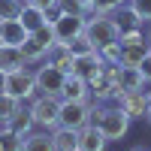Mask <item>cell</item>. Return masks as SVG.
Masks as SVG:
<instances>
[{"label":"cell","mask_w":151,"mask_h":151,"mask_svg":"<svg viewBox=\"0 0 151 151\" xmlns=\"http://www.w3.org/2000/svg\"><path fill=\"white\" fill-rule=\"evenodd\" d=\"M91 124L106 136L109 142H118L124 133L130 130V115L121 106H103V103H91Z\"/></svg>","instance_id":"cell-1"},{"label":"cell","mask_w":151,"mask_h":151,"mask_svg":"<svg viewBox=\"0 0 151 151\" xmlns=\"http://www.w3.org/2000/svg\"><path fill=\"white\" fill-rule=\"evenodd\" d=\"M85 36L94 42V48H103V45H109V42H118L121 27H118L115 15H88Z\"/></svg>","instance_id":"cell-2"},{"label":"cell","mask_w":151,"mask_h":151,"mask_svg":"<svg viewBox=\"0 0 151 151\" xmlns=\"http://www.w3.org/2000/svg\"><path fill=\"white\" fill-rule=\"evenodd\" d=\"M30 115L36 121V127L55 130L58 127V115H60V97H48V94H36L30 100Z\"/></svg>","instance_id":"cell-3"},{"label":"cell","mask_w":151,"mask_h":151,"mask_svg":"<svg viewBox=\"0 0 151 151\" xmlns=\"http://www.w3.org/2000/svg\"><path fill=\"white\" fill-rule=\"evenodd\" d=\"M85 124H91V103H85V100H60L58 127L82 130Z\"/></svg>","instance_id":"cell-4"},{"label":"cell","mask_w":151,"mask_h":151,"mask_svg":"<svg viewBox=\"0 0 151 151\" xmlns=\"http://www.w3.org/2000/svg\"><path fill=\"white\" fill-rule=\"evenodd\" d=\"M3 91L12 94V97H18L21 103L24 100H33L36 97V82H33V73L27 67H21V70H12L3 76Z\"/></svg>","instance_id":"cell-5"},{"label":"cell","mask_w":151,"mask_h":151,"mask_svg":"<svg viewBox=\"0 0 151 151\" xmlns=\"http://www.w3.org/2000/svg\"><path fill=\"white\" fill-rule=\"evenodd\" d=\"M67 73L58 70L55 64L42 60V67H36L33 73V82H36V94H48V97H60V88H64Z\"/></svg>","instance_id":"cell-6"},{"label":"cell","mask_w":151,"mask_h":151,"mask_svg":"<svg viewBox=\"0 0 151 151\" xmlns=\"http://www.w3.org/2000/svg\"><path fill=\"white\" fill-rule=\"evenodd\" d=\"M85 24H88V15L60 12V15L52 21V27H55V40H58V42H70V40H76L79 33H85Z\"/></svg>","instance_id":"cell-7"},{"label":"cell","mask_w":151,"mask_h":151,"mask_svg":"<svg viewBox=\"0 0 151 151\" xmlns=\"http://www.w3.org/2000/svg\"><path fill=\"white\" fill-rule=\"evenodd\" d=\"M115 106H121L124 112H127L130 121L133 118H145L148 115V91L145 88L142 91H124V94L115 97Z\"/></svg>","instance_id":"cell-8"},{"label":"cell","mask_w":151,"mask_h":151,"mask_svg":"<svg viewBox=\"0 0 151 151\" xmlns=\"http://www.w3.org/2000/svg\"><path fill=\"white\" fill-rule=\"evenodd\" d=\"M60 100H91V88H88V79H82V76L76 73H67L64 79V88H60Z\"/></svg>","instance_id":"cell-9"},{"label":"cell","mask_w":151,"mask_h":151,"mask_svg":"<svg viewBox=\"0 0 151 151\" xmlns=\"http://www.w3.org/2000/svg\"><path fill=\"white\" fill-rule=\"evenodd\" d=\"M27 30H24V24L18 21V18H3L0 21V45H18L21 48V42L27 40Z\"/></svg>","instance_id":"cell-10"},{"label":"cell","mask_w":151,"mask_h":151,"mask_svg":"<svg viewBox=\"0 0 151 151\" xmlns=\"http://www.w3.org/2000/svg\"><path fill=\"white\" fill-rule=\"evenodd\" d=\"M18 21L24 24V30H27V33H33V30H40L42 24H48L45 9H40V6L27 3V0H24V3H21V9H18Z\"/></svg>","instance_id":"cell-11"},{"label":"cell","mask_w":151,"mask_h":151,"mask_svg":"<svg viewBox=\"0 0 151 151\" xmlns=\"http://www.w3.org/2000/svg\"><path fill=\"white\" fill-rule=\"evenodd\" d=\"M106 145H109V139L94 124H85L79 130V151H106Z\"/></svg>","instance_id":"cell-12"},{"label":"cell","mask_w":151,"mask_h":151,"mask_svg":"<svg viewBox=\"0 0 151 151\" xmlns=\"http://www.w3.org/2000/svg\"><path fill=\"white\" fill-rule=\"evenodd\" d=\"M148 82H145V76H142V70L139 67H121V73H118V94H124V91H142Z\"/></svg>","instance_id":"cell-13"},{"label":"cell","mask_w":151,"mask_h":151,"mask_svg":"<svg viewBox=\"0 0 151 151\" xmlns=\"http://www.w3.org/2000/svg\"><path fill=\"white\" fill-rule=\"evenodd\" d=\"M45 60H48V64H55L58 70H64V73H73V70H76V55L70 52L67 42H55Z\"/></svg>","instance_id":"cell-14"},{"label":"cell","mask_w":151,"mask_h":151,"mask_svg":"<svg viewBox=\"0 0 151 151\" xmlns=\"http://www.w3.org/2000/svg\"><path fill=\"white\" fill-rule=\"evenodd\" d=\"M103 70V58L100 52H88V55H79L76 58V76H82V79H94V76Z\"/></svg>","instance_id":"cell-15"},{"label":"cell","mask_w":151,"mask_h":151,"mask_svg":"<svg viewBox=\"0 0 151 151\" xmlns=\"http://www.w3.org/2000/svg\"><path fill=\"white\" fill-rule=\"evenodd\" d=\"M27 67V60H24L21 48L18 45H0V73H12V70H21Z\"/></svg>","instance_id":"cell-16"},{"label":"cell","mask_w":151,"mask_h":151,"mask_svg":"<svg viewBox=\"0 0 151 151\" xmlns=\"http://www.w3.org/2000/svg\"><path fill=\"white\" fill-rule=\"evenodd\" d=\"M48 52H52V48H48V45H42L33 33L21 42V55H24V60H27V64H42V60L48 58Z\"/></svg>","instance_id":"cell-17"},{"label":"cell","mask_w":151,"mask_h":151,"mask_svg":"<svg viewBox=\"0 0 151 151\" xmlns=\"http://www.w3.org/2000/svg\"><path fill=\"white\" fill-rule=\"evenodd\" d=\"M52 142H55V151H79V130L55 127L52 130Z\"/></svg>","instance_id":"cell-18"},{"label":"cell","mask_w":151,"mask_h":151,"mask_svg":"<svg viewBox=\"0 0 151 151\" xmlns=\"http://www.w3.org/2000/svg\"><path fill=\"white\" fill-rule=\"evenodd\" d=\"M9 130L12 133H18V136H30L33 130H36V121H33V115H30V109H18L15 115L9 118Z\"/></svg>","instance_id":"cell-19"},{"label":"cell","mask_w":151,"mask_h":151,"mask_svg":"<svg viewBox=\"0 0 151 151\" xmlns=\"http://www.w3.org/2000/svg\"><path fill=\"white\" fill-rule=\"evenodd\" d=\"M21 106H24V103H21L18 97H12V94H6V91H0V133L9 127V118L15 115Z\"/></svg>","instance_id":"cell-20"},{"label":"cell","mask_w":151,"mask_h":151,"mask_svg":"<svg viewBox=\"0 0 151 151\" xmlns=\"http://www.w3.org/2000/svg\"><path fill=\"white\" fill-rule=\"evenodd\" d=\"M24 151H55L52 133L48 130H33L30 136H24Z\"/></svg>","instance_id":"cell-21"},{"label":"cell","mask_w":151,"mask_h":151,"mask_svg":"<svg viewBox=\"0 0 151 151\" xmlns=\"http://www.w3.org/2000/svg\"><path fill=\"white\" fill-rule=\"evenodd\" d=\"M148 42H139V45H121V67H139L142 58L148 55Z\"/></svg>","instance_id":"cell-22"},{"label":"cell","mask_w":151,"mask_h":151,"mask_svg":"<svg viewBox=\"0 0 151 151\" xmlns=\"http://www.w3.org/2000/svg\"><path fill=\"white\" fill-rule=\"evenodd\" d=\"M115 21H118V27H121V30H130V27H145V21L136 15V12H133L127 3L121 6V12L115 15Z\"/></svg>","instance_id":"cell-23"},{"label":"cell","mask_w":151,"mask_h":151,"mask_svg":"<svg viewBox=\"0 0 151 151\" xmlns=\"http://www.w3.org/2000/svg\"><path fill=\"white\" fill-rule=\"evenodd\" d=\"M0 145H3V151H24V136L12 133L9 127L0 133Z\"/></svg>","instance_id":"cell-24"},{"label":"cell","mask_w":151,"mask_h":151,"mask_svg":"<svg viewBox=\"0 0 151 151\" xmlns=\"http://www.w3.org/2000/svg\"><path fill=\"white\" fill-rule=\"evenodd\" d=\"M118 42L121 45H139V42H148V36H145L142 27H130V30H121Z\"/></svg>","instance_id":"cell-25"},{"label":"cell","mask_w":151,"mask_h":151,"mask_svg":"<svg viewBox=\"0 0 151 151\" xmlns=\"http://www.w3.org/2000/svg\"><path fill=\"white\" fill-rule=\"evenodd\" d=\"M121 9V0H91V15H112Z\"/></svg>","instance_id":"cell-26"},{"label":"cell","mask_w":151,"mask_h":151,"mask_svg":"<svg viewBox=\"0 0 151 151\" xmlns=\"http://www.w3.org/2000/svg\"><path fill=\"white\" fill-rule=\"evenodd\" d=\"M67 45H70V52H73L76 58H79V55H88V52H97V48H94V42L88 40L85 33H79V36H76V40H70Z\"/></svg>","instance_id":"cell-27"},{"label":"cell","mask_w":151,"mask_h":151,"mask_svg":"<svg viewBox=\"0 0 151 151\" xmlns=\"http://www.w3.org/2000/svg\"><path fill=\"white\" fill-rule=\"evenodd\" d=\"M100 58H103V64H121V42H109L103 48H97Z\"/></svg>","instance_id":"cell-28"},{"label":"cell","mask_w":151,"mask_h":151,"mask_svg":"<svg viewBox=\"0 0 151 151\" xmlns=\"http://www.w3.org/2000/svg\"><path fill=\"white\" fill-rule=\"evenodd\" d=\"M127 6H130L145 24H151V0H127Z\"/></svg>","instance_id":"cell-29"},{"label":"cell","mask_w":151,"mask_h":151,"mask_svg":"<svg viewBox=\"0 0 151 151\" xmlns=\"http://www.w3.org/2000/svg\"><path fill=\"white\" fill-rule=\"evenodd\" d=\"M21 0H0V21L3 18H18Z\"/></svg>","instance_id":"cell-30"},{"label":"cell","mask_w":151,"mask_h":151,"mask_svg":"<svg viewBox=\"0 0 151 151\" xmlns=\"http://www.w3.org/2000/svg\"><path fill=\"white\" fill-rule=\"evenodd\" d=\"M139 70H142V76H145V82L151 85V48H148V55L142 58V64H139Z\"/></svg>","instance_id":"cell-31"},{"label":"cell","mask_w":151,"mask_h":151,"mask_svg":"<svg viewBox=\"0 0 151 151\" xmlns=\"http://www.w3.org/2000/svg\"><path fill=\"white\" fill-rule=\"evenodd\" d=\"M27 3H33V6H40V9H52L58 0H27Z\"/></svg>","instance_id":"cell-32"},{"label":"cell","mask_w":151,"mask_h":151,"mask_svg":"<svg viewBox=\"0 0 151 151\" xmlns=\"http://www.w3.org/2000/svg\"><path fill=\"white\" fill-rule=\"evenodd\" d=\"M145 121L151 124V91H148V115H145Z\"/></svg>","instance_id":"cell-33"},{"label":"cell","mask_w":151,"mask_h":151,"mask_svg":"<svg viewBox=\"0 0 151 151\" xmlns=\"http://www.w3.org/2000/svg\"><path fill=\"white\" fill-rule=\"evenodd\" d=\"M0 91H3V73H0Z\"/></svg>","instance_id":"cell-34"},{"label":"cell","mask_w":151,"mask_h":151,"mask_svg":"<svg viewBox=\"0 0 151 151\" xmlns=\"http://www.w3.org/2000/svg\"><path fill=\"white\" fill-rule=\"evenodd\" d=\"M130 151H145V148H130Z\"/></svg>","instance_id":"cell-35"},{"label":"cell","mask_w":151,"mask_h":151,"mask_svg":"<svg viewBox=\"0 0 151 151\" xmlns=\"http://www.w3.org/2000/svg\"><path fill=\"white\" fill-rule=\"evenodd\" d=\"M148 45H151V30H148Z\"/></svg>","instance_id":"cell-36"},{"label":"cell","mask_w":151,"mask_h":151,"mask_svg":"<svg viewBox=\"0 0 151 151\" xmlns=\"http://www.w3.org/2000/svg\"><path fill=\"white\" fill-rule=\"evenodd\" d=\"M124 3H127V0H121V6H124Z\"/></svg>","instance_id":"cell-37"},{"label":"cell","mask_w":151,"mask_h":151,"mask_svg":"<svg viewBox=\"0 0 151 151\" xmlns=\"http://www.w3.org/2000/svg\"><path fill=\"white\" fill-rule=\"evenodd\" d=\"M0 151H3V145H0Z\"/></svg>","instance_id":"cell-38"}]
</instances>
